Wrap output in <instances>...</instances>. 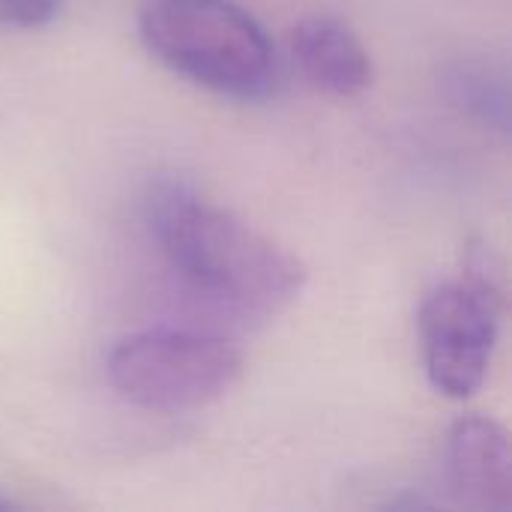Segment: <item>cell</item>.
<instances>
[{"label": "cell", "instance_id": "cell-1", "mask_svg": "<svg viewBox=\"0 0 512 512\" xmlns=\"http://www.w3.org/2000/svg\"><path fill=\"white\" fill-rule=\"evenodd\" d=\"M144 219L183 285L225 315L270 321L306 288V267L294 252L186 183H156Z\"/></svg>", "mask_w": 512, "mask_h": 512}, {"label": "cell", "instance_id": "cell-2", "mask_svg": "<svg viewBox=\"0 0 512 512\" xmlns=\"http://www.w3.org/2000/svg\"><path fill=\"white\" fill-rule=\"evenodd\" d=\"M138 30L162 66L204 90L258 99L273 84L270 36L234 0H147Z\"/></svg>", "mask_w": 512, "mask_h": 512}, {"label": "cell", "instance_id": "cell-3", "mask_svg": "<svg viewBox=\"0 0 512 512\" xmlns=\"http://www.w3.org/2000/svg\"><path fill=\"white\" fill-rule=\"evenodd\" d=\"M105 375L114 393L138 408L195 411L240 381L243 354L207 333L144 330L111 348Z\"/></svg>", "mask_w": 512, "mask_h": 512}, {"label": "cell", "instance_id": "cell-4", "mask_svg": "<svg viewBox=\"0 0 512 512\" xmlns=\"http://www.w3.org/2000/svg\"><path fill=\"white\" fill-rule=\"evenodd\" d=\"M504 318V288L477 252L462 279L435 285L420 306V345L432 387L450 399L474 396L489 375Z\"/></svg>", "mask_w": 512, "mask_h": 512}, {"label": "cell", "instance_id": "cell-5", "mask_svg": "<svg viewBox=\"0 0 512 512\" xmlns=\"http://www.w3.org/2000/svg\"><path fill=\"white\" fill-rule=\"evenodd\" d=\"M447 486L462 507L512 510V444L498 420L468 414L453 423L447 435Z\"/></svg>", "mask_w": 512, "mask_h": 512}, {"label": "cell", "instance_id": "cell-6", "mask_svg": "<svg viewBox=\"0 0 512 512\" xmlns=\"http://www.w3.org/2000/svg\"><path fill=\"white\" fill-rule=\"evenodd\" d=\"M288 48L300 75L327 96L351 99L363 93L375 78L366 45L339 18H303L288 36Z\"/></svg>", "mask_w": 512, "mask_h": 512}, {"label": "cell", "instance_id": "cell-7", "mask_svg": "<svg viewBox=\"0 0 512 512\" xmlns=\"http://www.w3.org/2000/svg\"><path fill=\"white\" fill-rule=\"evenodd\" d=\"M441 90L456 111L492 132L510 135V81L498 66L483 60H453L441 69Z\"/></svg>", "mask_w": 512, "mask_h": 512}, {"label": "cell", "instance_id": "cell-8", "mask_svg": "<svg viewBox=\"0 0 512 512\" xmlns=\"http://www.w3.org/2000/svg\"><path fill=\"white\" fill-rule=\"evenodd\" d=\"M63 0H0V27L36 30L60 15Z\"/></svg>", "mask_w": 512, "mask_h": 512}, {"label": "cell", "instance_id": "cell-9", "mask_svg": "<svg viewBox=\"0 0 512 512\" xmlns=\"http://www.w3.org/2000/svg\"><path fill=\"white\" fill-rule=\"evenodd\" d=\"M6 507H9V504H6V501H3V498H0V510H6Z\"/></svg>", "mask_w": 512, "mask_h": 512}]
</instances>
